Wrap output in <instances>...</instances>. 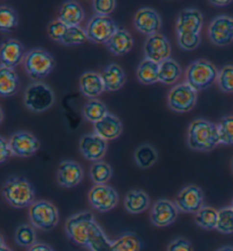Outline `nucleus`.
<instances>
[{"label": "nucleus", "instance_id": "nucleus-1", "mask_svg": "<svg viewBox=\"0 0 233 251\" xmlns=\"http://www.w3.org/2000/svg\"><path fill=\"white\" fill-rule=\"evenodd\" d=\"M65 231L70 240L91 251H110L112 241L107 238L90 211H82L66 221Z\"/></svg>", "mask_w": 233, "mask_h": 251}, {"label": "nucleus", "instance_id": "nucleus-2", "mask_svg": "<svg viewBox=\"0 0 233 251\" xmlns=\"http://www.w3.org/2000/svg\"><path fill=\"white\" fill-rule=\"evenodd\" d=\"M220 142L217 125L211 122L197 118L188 128V146L196 151H210Z\"/></svg>", "mask_w": 233, "mask_h": 251}, {"label": "nucleus", "instance_id": "nucleus-3", "mask_svg": "<svg viewBox=\"0 0 233 251\" xmlns=\"http://www.w3.org/2000/svg\"><path fill=\"white\" fill-rule=\"evenodd\" d=\"M2 197L9 206L14 208H30L35 202L34 188L26 178L12 176L2 184Z\"/></svg>", "mask_w": 233, "mask_h": 251}, {"label": "nucleus", "instance_id": "nucleus-4", "mask_svg": "<svg viewBox=\"0 0 233 251\" xmlns=\"http://www.w3.org/2000/svg\"><path fill=\"white\" fill-rule=\"evenodd\" d=\"M218 73L220 72L208 60H195L185 71L186 83L197 92L206 90L215 81H217Z\"/></svg>", "mask_w": 233, "mask_h": 251}, {"label": "nucleus", "instance_id": "nucleus-5", "mask_svg": "<svg viewBox=\"0 0 233 251\" xmlns=\"http://www.w3.org/2000/svg\"><path fill=\"white\" fill-rule=\"evenodd\" d=\"M55 66L56 62L52 53L42 48L30 50L24 58L25 71L33 80H42L47 77Z\"/></svg>", "mask_w": 233, "mask_h": 251}, {"label": "nucleus", "instance_id": "nucleus-6", "mask_svg": "<svg viewBox=\"0 0 233 251\" xmlns=\"http://www.w3.org/2000/svg\"><path fill=\"white\" fill-rule=\"evenodd\" d=\"M28 217L32 226L42 231H52L59 222L56 206L47 200H39L28 208Z\"/></svg>", "mask_w": 233, "mask_h": 251}, {"label": "nucleus", "instance_id": "nucleus-7", "mask_svg": "<svg viewBox=\"0 0 233 251\" xmlns=\"http://www.w3.org/2000/svg\"><path fill=\"white\" fill-rule=\"evenodd\" d=\"M55 103V95L52 89L41 82L28 85L24 95V105L31 112L44 113Z\"/></svg>", "mask_w": 233, "mask_h": 251}, {"label": "nucleus", "instance_id": "nucleus-8", "mask_svg": "<svg viewBox=\"0 0 233 251\" xmlns=\"http://www.w3.org/2000/svg\"><path fill=\"white\" fill-rule=\"evenodd\" d=\"M167 101L170 108L175 113H188L193 109L197 102V91L186 83L175 85L168 92Z\"/></svg>", "mask_w": 233, "mask_h": 251}, {"label": "nucleus", "instance_id": "nucleus-9", "mask_svg": "<svg viewBox=\"0 0 233 251\" xmlns=\"http://www.w3.org/2000/svg\"><path fill=\"white\" fill-rule=\"evenodd\" d=\"M88 200L92 208L100 213L114 209L117 206L120 196L113 186L107 184H97L92 186L88 193Z\"/></svg>", "mask_w": 233, "mask_h": 251}, {"label": "nucleus", "instance_id": "nucleus-10", "mask_svg": "<svg viewBox=\"0 0 233 251\" xmlns=\"http://www.w3.org/2000/svg\"><path fill=\"white\" fill-rule=\"evenodd\" d=\"M117 30L116 23L109 16L96 15L88 23L85 32L89 40L95 44H107Z\"/></svg>", "mask_w": 233, "mask_h": 251}, {"label": "nucleus", "instance_id": "nucleus-11", "mask_svg": "<svg viewBox=\"0 0 233 251\" xmlns=\"http://www.w3.org/2000/svg\"><path fill=\"white\" fill-rule=\"evenodd\" d=\"M203 190L197 185H188L181 190L175 198V205L179 210L185 214H197L204 207Z\"/></svg>", "mask_w": 233, "mask_h": 251}, {"label": "nucleus", "instance_id": "nucleus-12", "mask_svg": "<svg viewBox=\"0 0 233 251\" xmlns=\"http://www.w3.org/2000/svg\"><path fill=\"white\" fill-rule=\"evenodd\" d=\"M208 37L214 45L224 47L233 42V19L227 15L215 17L208 27Z\"/></svg>", "mask_w": 233, "mask_h": 251}, {"label": "nucleus", "instance_id": "nucleus-13", "mask_svg": "<svg viewBox=\"0 0 233 251\" xmlns=\"http://www.w3.org/2000/svg\"><path fill=\"white\" fill-rule=\"evenodd\" d=\"M179 208L175 202L167 199H159L154 203L150 211V222L157 227L170 226L179 215Z\"/></svg>", "mask_w": 233, "mask_h": 251}, {"label": "nucleus", "instance_id": "nucleus-14", "mask_svg": "<svg viewBox=\"0 0 233 251\" xmlns=\"http://www.w3.org/2000/svg\"><path fill=\"white\" fill-rule=\"evenodd\" d=\"M13 155L27 158L33 156L40 149V141L30 132L20 131L14 133L9 139Z\"/></svg>", "mask_w": 233, "mask_h": 251}, {"label": "nucleus", "instance_id": "nucleus-15", "mask_svg": "<svg viewBox=\"0 0 233 251\" xmlns=\"http://www.w3.org/2000/svg\"><path fill=\"white\" fill-rule=\"evenodd\" d=\"M145 56L147 59L160 64L171 58V45L163 34L150 35L145 42Z\"/></svg>", "mask_w": 233, "mask_h": 251}, {"label": "nucleus", "instance_id": "nucleus-16", "mask_svg": "<svg viewBox=\"0 0 233 251\" xmlns=\"http://www.w3.org/2000/svg\"><path fill=\"white\" fill-rule=\"evenodd\" d=\"M84 171L74 160H64L57 170V182L63 188H74L83 180Z\"/></svg>", "mask_w": 233, "mask_h": 251}, {"label": "nucleus", "instance_id": "nucleus-17", "mask_svg": "<svg viewBox=\"0 0 233 251\" xmlns=\"http://www.w3.org/2000/svg\"><path fill=\"white\" fill-rule=\"evenodd\" d=\"M134 26L139 32L150 37V35L158 33L162 27V19L155 9L145 7L135 14Z\"/></svg>", "mask_w": 233, "mask_h": 251}, {"label": "nucleus", "instance_id": "nucleus-18", "mask_svg": "<svg viewBox=\"0 0 233 251\" xmlns=\"http://www.w3.org/2000/svg\"><path fill=\"white\" fill-rule=\"evenodd\" d=\"M80 151L85 159L100 161L107 151V141L96 133L85 134L80 140Z\"/></svg>", "mask_w": 233, "mask_h": 251}, {"label": "nucleus", "instance_id": "nucleus-19", "mask_svg": "<svg viewBox=\"0 0 233 251\" xmlns=\"http://www.w3.org/2000/svg\"><path fill=\"white\" fill-rule=\"evenodd\" d=\"M204 17L198 9L186 8L179 14L177 21L178 34H200Z\"/></svg>", "mask_w": 233, "mask_h": 251}, {"label": "nucleus", "instance_id": "nucleus-20", "mask_svg": "<svg viewBox=\"0 0 233 251\" xmlns=\"http://www.w3.org/2000/svg\"><path fill=\"white\" fill-rule=\"evenodd\" d=\"M25 56L24 46L16 39H7L1 44V66L14 70L24 62Z\"/></svg>", "mask_w": 233, "mask_h": 251}, {"label": "nucleus", "instance_id": "nucleus-21", "mask_svg": "<svg viewBox=\"0 0 233 251\" xmlns=\"http://www.w3.org/2000/svg\"><path fill=\"white\" fill-rule=\"evenodd\" d=\"M93 130L100 138L106 140V141H110V140H115L120 137L123 126H122L120 118L115 115L108 113L102 121L93 124Z\"/></svg>", "mask_w": 233, "mask_h": 251}, {"label": "nucleus", "instance_id": "nucleus-22", "mask_svg": "<svg viewBox=\"0 0 233 251\" xmlns=\"http://www.w3.org/2000/svg\"><path fill=\"white\" fill-rule=\"evenodd\" d=\"M58 20L69 27L80 26L82 21L84 20V10L77 1H66L60 6Z\"/></svg>", "mask_w": 233, "mask_h": 251}, {"label": "nucleus", "instance_id": "nucleus-23", "mask_svg": "<svg viewBox=\"0 0 233 251\" xmlns=\"http://www.w3.org/2000/svg\"><path fill=\"white\" fill-rule=\"evenodd\" d=\"M80 90L91 100L96 99L105 91V84H104L102 74L96 73V72H87V73L82 74L80 77Z\"/></svg>", "mask_w": 233, "mask_h": 251}, {"label": "nucleus", "instance_id": "nucleus-24", "mask_svg": "<svg viewBox=\"0 0 233 251\" xmlns=\"http://www.w3.org/2000/svg\"><path fill=\"white\" fill-rule=\"evenodd\" d=\"M133 38H132L130 32L124 30V28H118L115 32V34L106 44L109 51L114 53L115 56L127 55L133 48Z\"/></svg>", "mask_w": 233, "mask_h": 251}, {"label": "nucleus", "instance_id": "nucleus-25", "mask_svg": "<svg viewBox=\"0 0 233 251\" xmlns=\"http://www.w3.org/2000/svg\"><path fill=\"white\" fill-rule=\"evenodd\" d=\"M102 77L106 91H117L125 83V73L117 64H110L102 72Z\"/></svg>", "mask_w": 233, "mask_h": 251}, {"label": "nucleus", "instance_id": "nucleus-26", "mask_svg": "<svg viewBox=\"0 0 233 251\" xmlns=\"http://www.w3.org/2000/svg\"><path fill=\"white\" fill-rule=\"evenodd\" d=\"M150 206L149 196L142 190H131L124 198V208L130 214H141Z\"/></svg>", "mask_w": 233, "mask_h": 251}, {"label": "nucleus", "instance_id": "nucleus-27", "mask_svg": "<svg viewBox=\"0 0 233 251\" xmlns=\"http://www.w3.org/2000/svg\"><path fill=\"white\" fill-rule=\"evenodd\" d=\"M20 80L16 72L1 66L0 69V93L2 97H12L19 91Z\"/></svg>", "mask_w": 233, "mask_h": 251}, {"label": "nucleus", "instance_id": "nucleus-28", "mask_svg": "<svg viewBox=\"0 0 233 251\" xmlns=\"http://www.w3.org/2000/svg\"><path fill=\"white\" fill-rule=\"evenodd\" d=\"M137 77L142 84H154L159 81V64L145 58L139 64Z\"/></svg>", "mask_w": 233, "mask_h": 251}, {"label": "nucleus", "instance_id": "nucleus-29", "mask_svg": "<svg viewBox=\"0 0 233 251\" xmlns=\"http://www.w3.org/2000/svg\"><path fill=\"white\" fill-rule=\"evenodd\" d=\"M182 74V70L177 60L168 58L159 64V82L164 84H174Z\"/></svg>", "mask_w": 233, "mask_h": 251}, {"label": "nucleus", "instance_id": "nucleus-30", "mask_svg": "<svg viewBox=\"0 0 233 251\" xmlns=\"http://www.w3.org/2000/svg\"><path fill=\"white\" fill-rule=\"evenodd\" d=\"M158 159L156 149L150 145H141L134 152V161L140 168L146 170L156 164Z\"/></svg>", "mask_w": 233, "mask_h": 251}, {"label": "nucleus", "instance_id": "nucleus-31", "mask_svg": "<svg viewBox=\"0 0 233 251\" xmlns=\"http://www.w3.org/2000/svg\"><path fill=\"white\" fill-rule=\"evenodd\" d=\"M218 210L213 207L204 206L195 215V222L199 227L204 229H214L217 226Z\"/></svg>", "mask_w": 233, "mask_h": 251}, {"label": "nucleus", "instance_id": "nucleus-32", "mask_svg": "<svg viewBox=\"0 0 233 251\" xmlns=\"http://www.w3.org/2000/svg\"><path fill=\"white\" fill-rule=\"evenodd\" d=\"M142 248L141 240L133 233H125L112 242L110 251H140Z\"/></svg>", "mask_w": 233, "mask_h": 251}, {"label": "nucleus", "instance_id": "nucleus-33", "mask_svg": "<svg viewBox=\"0 0 233 251\" xmlns=\"http://www.w3.org/2000/svg\"><path fill=\"white\" fill-rule=\"evenodd\" d=\"M107 114H108L107 106L98 99H92L90 101H88L83 108L85 120L91 122L93 124L102 121Z\"/></svg>", "mask_w": 233, "mask_h": 251}, {"label": "nucleus", "instance_id": "nucleus-34", "mask_svg": "<svg viewBox=\"0 0 233 251\" xmlns=\"http://www.w3.org/2000/svg\"><path fill=\"white\" fill-rule=\"evenodd\" d=\"M113 175V168L105 161L93 163L90 168V178L95 184H107Z\"/></svg>", "mask_w": 233, "mask_h": 251}, {"label": "nucleus", "instance_id": "nucleus-35", "mask_svg": "<svg viewBox=\"0 0 233 251\" xmlns=\"http://www.w3.org/2000/svg\"><path fill=\"white\" fill-rule=\"evenodd\" d=\"M19 26V15L12 7L2 5L0 7V30L12 32Z\"/></svg>", "mask_w": 233, "mask_h": 251}, {"label": "nucleus", "instance_id": "nucleus-36", "mask_svg": "<svg viewBox=\"0 0 233 251\" xmlns=\"http://www.w3.org/2000/svg\"><path fill=\"white\" fill-rule=\"evenodd\" d=\"M15 242L24 248H31L37 243V234L34 227L28 224H22L16 228Z\"/></svg>", "mask_w": 233, "mask_h": 251}, {"label": "nucleus", "instance_id": "nucleus-37", "mask_svg": "<svg viewBox=\"0 0 233 251\" xmlns=\"http://www.w3.org/2000/svg\"><path fill=\"white\" fill-rule=\"evenodd\" d=\"M220 142L225 146L233 145V116H224L217 124Z\"/></svg>", "mask_w": 233, "mask_h": 251}, {"label": "nucleus", "instance_id": "nucleus-38", "mask_svg": "<svg viewBox=\"0 0 233 251\" xmlns=\"http://www.w3.org/2000/svg\"><path fill=\"white\" fill-rule=\"evenodd\" d=\"M216 229L223 234L233 233V208L225 207L218 210V221Z\"/></svg>", "mask_w": 233, "mask_h": 251}, {"label": "nucleus", "instance_id": "nucleus-39", "mask_svg": "<svg viewBox=\"0 0 233 251\" xmlns=\"http://www.w3.org/2000/svg\"><path fill=\"white\" fill-rule=\"evenodd\" d=\"M87 40H89V39L85 30L80 26H73L69 27L62 44L65 46H78L85 44Z\"/></svg>", "mask_w": 233, "mask_h": 251}, {"label": "nucleus", "instance_id": "nucleus-40", "mask_svg": "<svg viewBox=\"0 0 233 251\" xmlns=\"http://www.w3.org/2000/svg\"><path fill=\"white\" fill-rule=\"evenodd\" d=\"M217 83L223 92L233 93V65H225L222 67L218 73Z\"/></svg>", "mask_w": 233, "mask_h": 251}, {"label": "nucleus", "instance_id": "nucleus-41", "mask_svg": "<svg viewBox=\"0 0 233 251\" xmlns=\"http://www.w3.org/2000/svg\"><path fill=\"white\" fill-rule=\"evenodd\" d=\"M69 30V26H66L59 20L52 21L48 25V34L49 37L57 42H62L64 37H65L66 32Z\"/></svg>", "mask_w": 233, "mask_h": 251}, {"label": "nucleus", "instance_id": "nucleus-42", "mask_svg": "<svg viewBox=\"0 0 233 251\" xmlns=\"http://www.w3.org/2000/svg\"><path fill=\"white\" fill-rule=\"evenodd\" d=\"M93 10L99 16H109V14L115 9V0H95L92 2Z\"/></svg>", "mask_w": 233, "mask_h": 251}, {"label": "nucleus", "instance_id": "nucleus-43", "mask_svg": "<svg viewBox=\"0 0 233 251\" xmlns=\"http://www.w3.org/2000/svg\"><path fill=\"white\" fill-rule=\"evenodd\" d=\"M200 34H178L179 46L184 50H193L200 45Z\"/></svg>", "mask_w": 233, "mask_h": 251}, {"label": "nucleus", "instance_id": "nucleus-44", "mask_svg": "<svg viewBox=\"0 0 233 251\" xmlns=\"http://www.w3.org/2000/svg\"><path fill=\"white\" fill-rule=\"evenodd\" d=\"M167 251H193V248L186 239L177 238L168 245Z\"/></svg>", "mask_w": 233, "mask_h": 251}, {"label": "nucleus", "instance_id": "nucleus-45", "mask_svg": "<svg viewBox=\"0 0 233 251\" xmlns=\"http://www.w3.org/2000/svg\"><path fill=\"white\" fill-rule=\"evenodd\" d=\"M13 156L12 148H10L9 140H6L5 138H0V163L3 164L9 157Z\"/></svg>", "mask_w": 233, "mask_h": 251}, {"label": "nucleus", "instance_id": "nucleus-46", "mask_svg": "<svg viewBox=\"0 0 233 251\" xmlns=\"http://www.w3.org/2000/svg\"><path fill=\"white\" fill-rule=\"evenodd\" d=\"M28 251H55L52 247L47 243L37 242L34 246H32L31 248H28Z\"/></svg>", "mask_w": 233, "mask_h": 251}, {"label": "nucleus", "instance_id": "nucleus-47", "mask_svg": "<svg viewBox=\"0 0 233 251\" xmlns=\"http://www.w3.org/2000/svg\"><path fill=\"white\" fill-rule=\"evenodd\" d=\"M210 3H213L214 6H228V5H230L231 3V1H227V0H225V1H210Z\"/></svg>", "mask_w": 233, "mask_h": 251}, {"label": "nucleus", "instance_id": "nucleus-48", "mask_svg": "<svg viewBox=\"0 0 233 251\" xmlns=\"http://www.w3.org/2000/svg\"><path fill=\"white\" fill-rule=\"evenodd\" d=\"M0 251H13L9 247H7L5 245V241H3L2 238H1V245H0Z\"/></svg>", "mask_w": 233, "mask_h": 251}, {"label": "nucleus", "instance_id": "nucleus-49", "mask_svg": "<svg viewBox=\"0 0 233 251\" xmlns=\"http://www.w3.org/2000/svg\"><path fill=\"white\" fill-rule=\"evenodd\" d=\"M216 251H233V246H224Z\"/></svg>", "mask_w": 233, "mask_h": 251}, {"label": "nucleus", "instance_id": "nucleus-50", "mask_svg": "<svg viewBox=\"0 0 233 251\" xmlns=\"http://www.w3.org/2000/svg\"><path fill=\"white\" fill-rule=\"evenodd\" d=\"M231 207L233 208V199H232V202H231Z\"/></svg>", "mask_w": 233, "mask_h": 251}, {"label": "nucleus", "instance_id": "nucleus-51", "mask_svg": "<svg viewBox=\"0 0 233 251\" xmlns=\"http://www.w3.org/2000/svg\"><path fill=\"white\" fill-rule=\"evenodd\" d=\"M232 171H233V159H232Z\"/></svg>", "mask_w": 233, "mask_h": 251}]
</instances>
